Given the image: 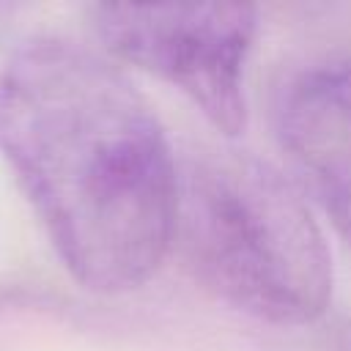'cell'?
Instances as JSON below:
<instances>
[{"instance_id":"cell-4","label":"cell","mask_w":351,"mask_h":351,"mask_svg":"<svg viewBox=\"0 0 351 351\" xmlns=\"http://www.w3.org/2000/svg\"><path fill=\"white\" fill-rule=\"evenodd\" d=\"M274 118L302 189L351 241V58H324L296 71Z\"/></svg>"},{"instance_id":"cell-3","label":"cell","mask_w":351,"mask_h":351,"mask_svg":"<svg viewBox=\"0 0 351 351\" xmlns=\"http://www.w3.org/2000/svg\"><path fill=\"white\" fill-rule=\"evenodd\" d=\"M90 25L112 55L176 85L219 132L244 129V63L258 30L252 5L99 3Z\"/></svg>"},{"instance_id":"cell-2","label":"cell","mask_w":351,"mask_h":351,"mask_svg":"<svg viewBox=\"0 0 351 351\" xmlns=\"http://www.w3.org/2000/svg\"><path fill=\"white\" fill-rule=\"evenodd\" d=\"M173 239L197 280L252 318L302 326L332 299V252L302 189L252 154L186 162Z\"/></svg>"},{"instance_id":"cell-1","label":"cell","mask_w":351,"mask_h":351,"mask_svg":"<svg viewBox=\"0 0 351 351\" xmlns=\"http://www.w3.org/2000/svg\"><path fill=\"white\" fill-rule=\"evenodd\" d=\"M0 154L69 274L143 285L176 233L178 170L159 118L96 49L41 36L0 69Z\"/></svg>"}]
</instances>
